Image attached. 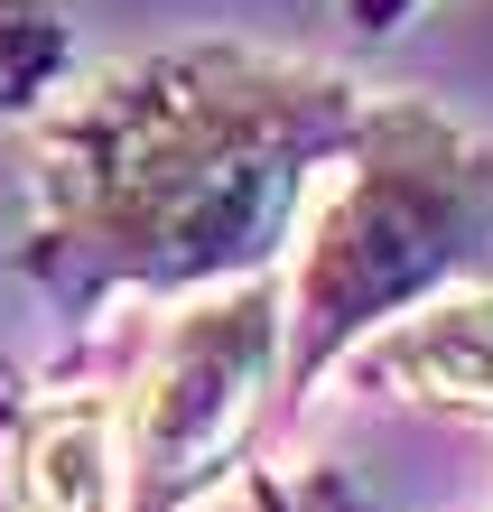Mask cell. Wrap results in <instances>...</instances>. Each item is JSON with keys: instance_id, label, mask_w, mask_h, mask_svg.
<instances>
[{"instance_id": "cell-1", "label": "cell", "mask_w": 493, "mask_h": 512, "mask_svg": "<svg viewBox=\"0 0 493 512\" xmlns=\"http://www.w3.org/2000/svg\"><path fill=\"white\" fill-rule=\"evenodd\" d=\"M363 112L354 75L280 47L187 38L121 56L38 131L28 270L66 298L261 280Z\"/></svg>"}, {"instance_id": "cell-7", "label": "cell", "mask_w": 493, "mask_h": 512, "mask_svg": "<svg viewBox=\"0 0 493 512\" xmlns=\"http://www.w3.org/2000/svg\"><path fill=\"white\" fill-rule=\"evenodd\" d=\"M419 0H354V28H400Z\"/></svg>"}, {"instance_id": "cell-3", "label": "cell", "mask_w": 493, "mask_h": 512, "mask_svg": "<svg viewBox=\"0 0 493 512\" xmlns=\"http://www.w3.org/2000/svg\"><path fill=\"white\" fill-rule=\"evenodd\" d=\"M280 382H289V298L270 270L187 298L159 326L140 382L121 391V466H131L121 512H196L233 475Z\"/></svg>"}, {"instance_id": "cell-6", "label": "cell", "mask_w": 493, "mask_h": 512, "mask_svg": "<svg viewBox=\"0 0 493 512\" xmlns=\"http://www.w3.org/2000/svg\"><path fill=\"white\" fill-rule=\"evenodd\" d=\"M196 512H363L345 475L326 466H298V475H224Z\"/></svg>"}, {"instance_id": "cell-2", "label": "cell", "mask_w": 493, "mask_h": 512, "mask_svg": "<svg viewBox=\"0 0 493 512\" xmlns=\"http://www.w3.org/2000/svg\"><path fill=\"white\" fill-rule=\"evenodd\" d=\"M493 280V140L419 94H373L298 215L289 270V401L428 298Z\"/></svg>"}, {"instance_id": "cell-4", "label": "cell", "mask_w": 493, "mask_h": 512, "mask_svg": "<svg viewBox=\"0 0 493 512\" xmlns=\"http://www.w3.org/2000/svg\"><path fill=\"white\" fill-rule=\"evenodd\" d=\"M354 364L391 391H410V401H428V410L493 419V280L428 298L419 317H400L373 345H354Z\"/></svg>"}, {"instance_id": "cell-5", "label": "cell", "mask_w": 493, "mask_h": 512, "mask_svg": "<svg viewBox=\"0 0 493 512\" xmlns=\"http://www.w3.org/2000/svg\"><path fill=\"white\" fill-rule=\"evenodd\" d=\"M121 401H47L10 429V512H121Z\"/></svg>"}]
</instances>
